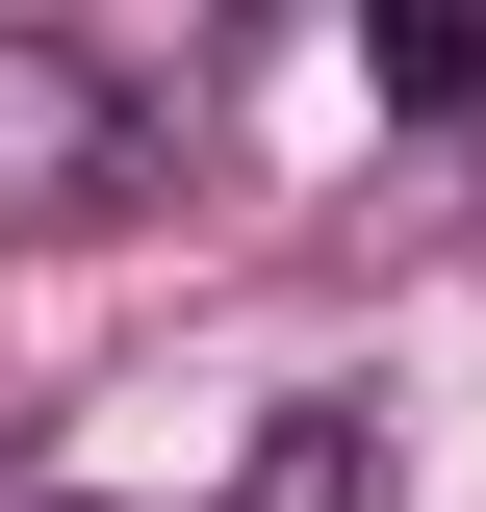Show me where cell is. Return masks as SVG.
<instances>
[{"label":"cell","instance_id":"cell-1","mask_svg":"<svg viewBox=\"0 0 486 512\" xmlns=\"http://www.w3.org/2000/svg\"><path fill=\"white\" fill-rule=\"evenodd\" d=\"M103 180H128V103H103V52L0 26V205H103Z\"/></svg>","mask_w":486,"mask_h":512},{"label":"cell","instance_id":"cell-2","mask_svg":"<svg viewBox=\"0 0 486 512\" xmlns=\"http://www.w3.org/2000/svg\"><path fill=\"white\" fill-rule=\"evenodd\" d=\"M231 512H384V410H256Z\"/></svg>","mask_w":486,"mask_h":512},{"label":"cell","instance_id":"cell-3","mask_svg":"<svg viewBox=\"0 0 486 512\" xmlns=\"http://www.w3.org/2000/svg\"><path fill=\"white\" fill-rule=\"evenodd\" d=\"M359 77H384V103H486V26H461V0H384Z\"/></svg>","mask_w":486,"mask_h":512},{"label":"cell","instance_id":"cell-4","mask_svg":"<svg viewBox=\"0 0 486 512\" xmlns=\"http://www.w3.org/2000/svg\"><path fill=\"white\" fill-rule=\"evenodd\" d=\"M26 512H77V487H26Z\"/></svg>","mask_w":486,"mask_h":512}]
</instances>
